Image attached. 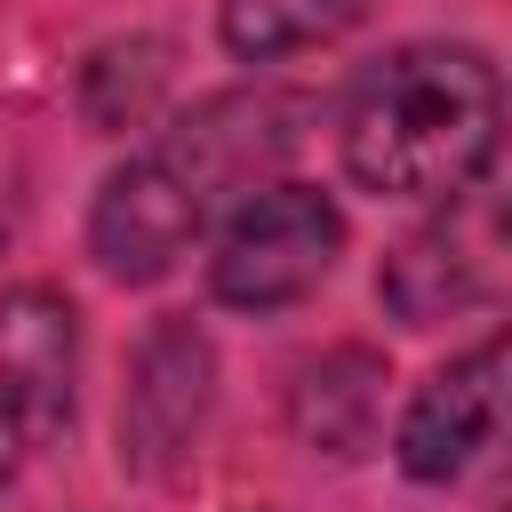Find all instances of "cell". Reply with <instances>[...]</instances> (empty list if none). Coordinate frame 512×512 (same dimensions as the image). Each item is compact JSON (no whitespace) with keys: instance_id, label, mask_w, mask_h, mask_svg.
<instances>
[{"instance_id":"obj_1","label":"cell","mask_w":512,"mask_h":512,"mask_svg":"<svg viewBox=\"0 0 512 512\" xmlns=\"http://www.w3.org/2000/svg\"><path fill=\"white\" fill-rule=\"evenodd\" d=\"M312 120H320V96L280 80V72H248L232 88L192 96L184 112L152 120L96 176L88 216H80V256L112 288L176 280L200 256V240L256 184L288 176V160L304 152Z\"/></svg>"},{"instance_id":"obj_2","label":"cell","mask_w":512,"mask_h":512,"mask_svg":"<svg viewBox=\"0 0 512 512\" xmlns=\"http://www.w3.org/2000/svg\"><path fill=\"white\" fill-rule=\"evenodd\" d=\"M328 128L352 192L384 208L464 200L504 160V64L456 32L392 40L344 80Z\"/></svg>"},{"instance_id":"obj_3","label":"cell","mask_w":512,"mask_h":512,"mask_svg":"<svg viewBox=\"0 0 512 512\" xmlns=\"http://www.w3.org/2000/svg\"><path fill=\"white\" fill-rule=\"evenodd\" d=\"M352 248V216L328 184L312 176H272L256 184L208 240H200V288L232 320H280L312 304Z\"/></svg>"},{"instance_id":"obj_4","label":"cell","mask_w":512,"mask_h":512,"mask_svg":"<svg viewBox=\"0 0 512 512\" xmlns=\"http://www.w3.org/2000/svg\"><path fill=\"white\" fill-rule=\"evenodd\" d=\"M216 384H224V352L216 328L184 304L152 312L120 360V408H112V464L136 488H176L216 424Z\"/></svg>"},{"instance_id":"obj_5","label":"cell","mask_w":512,"mask_h":512,"mask_svg":"<svg viewBox=\"0 0 512 512\" xmlns=\"http://www.w3.org/2000/svg\"><path fill=\"white\" fill-rule=\"evenodd\" d=\"M88 328L56 280L0 288V504L32 480V464L72 432Z\"/></svg>"},{"instance_id":"obj_6","label":"cell","mask_w":512,"mask_h":512,"mask_svg":"<svg viewBox=\"0 0 512 512\" xmlns=\"http://www.w3.org/2000/svg\"><path fill=\"white\" fill-rule=\"evenodd\" d=\"M504 296V232H496V184L416 208V224L376 264V304L400 328H448L472 312H496Z\"/></svg>"},{"instance_id":"obj_7","label":"cell","mask_w":512,"mask_h":512,"mask_svg":"<svg viewBox=\"0 0 512 512\" xmlns=\"http://www.w3.org/2000/svg\"><path fill=\"white\" fill-rule=\"evenodd\" d=\"M496 432H504V328H480L408 384L384 448L408 488H456L472 464H488Z\"/></svg>"},{"instance_id":"obj_8","label":"cell","mask_w":512,"mask_h":512,"mask_svg":"<svg viewBox=\"0 0 512 512\" xmlns=\"http://www.w3.org/2000/svg\"><path fill=\"white\" fill-rule=\"evenodd\" d=\"M384 384L392 360L368 336H336L288 368L280 424L312 464H360L368 448H384Z\"/></svg>"},{"instance_id":"obj_9","label":"cell","mask_w":512,"mask_h":512,"mask_svg":"<svg viewBox=\"0 0 512 512\" xmlns=\"http://www.w3.org/2000/svg\"><path fill=\"white\" fill-rule=\"evenodd\" d=\"M376 0H216V48L240 72H280L296 56L336 48Z\"/></svg>"},{"instance_id":"obj_10","label":"cell","mask_w":512,"mask_h":512,"mask_svg":"<svg viewBox=\"0 0 512 512\" xmlns=\"http://www.w3.org/2000/svg\"><path fill=\"white\" fill-rule=\"evenodd\" d=\"M160 88H168V40H152V32H128V40H112L80 64V112H88L96 136L152 128Z\"/></svg>"},{"instance_id":"obj_11","label":"cell","mask_w":512,"mask_h":512,"mask_svg":"<svg viewBox=\"0 0 512 512\" xmlns=\"http://www.w3.org/2000/svg\"><path fill=\"white\" fill-rule=\"evenodd\" d=\"M240 512H280V504H240Z\"/></svg>"}]
</instances>
